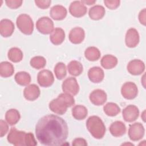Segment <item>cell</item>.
Wrapping results in <instances>:
<instances>
[{"mask_svg":"<svg viewBox=\"0 0 146 146\" xmlns=\"http://www.w3.org/2000/svg\"><path fill=\"white\" fill-rule=\"evenodd\" d=\"M51 1L50 0H37L35 1V3L36 5L42 9H45L48 8L51 4Z\"/></svg>","mask_w":146,"mask_h":146,"instance_id":"cell-38","label":"cell"},{"mask_svg":"<svg viewBox=\"0 0 146 146\" xmlns=\"http://www.w3.org/2000/svg\"><path fill=\"white\" fill-rule=\"evenodd\" d=\"M102 66L105 69H111L115 67L117 64V59L112 55H106L101 59Z\"/></svg>","mask_w":146,"mask_h":146,"instance_id":"cell-24","label":"cell"},{"mask_svg":"<svg viewBox=\"0 0 146 146\" xmlns=\"http://www.w3.org/2000/svg\"><path fill=\"white\" fill-rule=\"evenodd\" d=\"M16 24L19 30L26 35H31L34 30V23L31 17L26 14H20L17 18Z\"/></svg>","mask_w":146,"mask_h":146,"instance_id":"cell-4","label":"cell"},{"mask_svg":"<svg viewBox=\"0 0 146 146\" xmlns=\"http://www.w3.org/2000/svg\"><path fill=\"white\" fill-rule=\"evenodd\" d=\"M72 145L74 146H86L87 145V143L86 140L83 138H76L72 143Z\"/></svg>","mask_w":146,"mask_h":146,"instance_id":"cell-40","label":"cell"},{"mask_svg":"<svg viewBox=\"0 0 146 146\" xmlns=\"http://www.w3.org/2000/svg\"><path fill=\"white\" fill-rule=\"evenodd\" d=\"M145 111H144L142 113V115L141 116L144 121H145Z\"/></svg>","mask_w":146,"mask_h":146,"instance_id":"cell-43","label":"cell"},{"mask_svg":"<svg viewBox=\"0 0 146 146\" xmlns=\"http://www.w3.org/2000/svg\"><path fill=\"white\" fill-rule=\"evenodd\" d=\"M62 90L64 92L72 95H76L79 90V86L75 78L69 77L66 79L62 85Z\"/></svg>","mask_w":146,"mask_h":146,"instance_id":"cell-10","label":"cell"},{"mask_svg":"<svg viewBox=\"0 0 146 146\" xmlns=\"http://www.w3.org/2000/svg\"><path fill=\"white\" fill-rule=\"evenodd\" d=\"M88 76L92 82L95 83H100L104 79V71L99 67H93L88 70Z\"/></svg>","mask_w":146,"mask_h":146,"instance_id":"cell-19","label":"cell"},{"mask_svg":"<svg viewBox=\"0 0 146 146\" xmlns=\"http://www.w3.org/2000/svg\"><path fill=\"white\" fill-rule=\"evenodd\" d=\"M30 63L31 67L38 70L44 67L46 64V60L43 56H36L31 58Z\"/></svg>","mask_w":146,"mask_h":146,"instance_id":"cell-34","label":"cell"},{"mask_svg":"<svg viewBox=\"0 0 146 146\" xmlns=\"http://www.w3.org/2000/svg\"><path fill=\"white\" fill-rule=\"evenodd\" d=\"M86 127L91 135L95 139H100L105 135V125L98 116H90L86 121Z\"/></svg>","mask_w":146,"mask_h":146,"instance_id":"cell-3","label":"cell"},{"mask_svg":"<svg viewBox=\"0 0 146 146\" xmlns=\"http://www.w3.org/2000/svg\"><path fill=\"white\" fill-rule=\"evenodd\" d=\"M103 111L107 115L109 116H115L120 112V108L117 104L109 102L104 106Z\"/></svg>","mask_w":146,"mask_h":146,"instance_id":"cell-32","label":"cell"},{"mask_svg":"<svg viewBox=\"0 0 146 146\" xmlns=\"http://www.w3.org/2000/svg\"><path fill=\"white\" fill-rule=\"evenodd\" d=\"M26 144L27 146H34L37 145V142L35 140L33 133L31 132L27 133Z\"/></svg>","mask_w":146,"mask_h":146,"instance_id":"cell-37","label":"cell"},{"mask_svg":"<svg viewBox=\"0 0 146 146\" xmlns=\"http://www.w3.org/2000/svg\"><path fill=\"white\" fill-rule=\"evenodd\" d=\"M7 56L9 60L13 62H19L23 58V52L20 48L18 47H13L9 50Z\"/></svg>","mask_w":146,"mask_h":146,"instance_id":"cell-30","label":"cell"},{"mask_svg":"<svg viewBox=\"0 0 146 146\" xmlns=\"http://www.w3.org/2000/svg\"><path fill=\"white\" fill-rule=\"evenodd\" d=\"M105 13L106 11L103 6L95 5L90 9L88 15L91 19L97 21L102 19L104 16Z\"/></svg>","mask_w":146,"mask_h":146,"instance_id":"cell-23","label":"cell"},{"mask_svg":"<svg viewBox=\"0 0 146 146\" xmlns=\"http://www.w3.org/2000/svg\"><path fill=\"white\" fill-rule=\"evenodd\" d=\"M75 104L73 96L68 93H62L57 98L52 100L49 103V108L53 112L58 115H63L67 111L68 107Z\"/></svg>","mask_w":146,"mask_h":146,"instance_id":"cell-2","label":"cell"},{"mask_svg":"<svg viewBox=\"0 0 146 146\" xmlns=\"http://www.w3.org/2000/svg\"><path fill=\"white\" fill-rule=\"evenodd\" d=\"M139 19L141 24L143 25H145L146 24V11L145 9H143L140 11L139 14Z\"/></svg>","mask_w":146,"mask_h":146,"instance_id":"cell-41","label":"cell"},{"mask_svg":"<svg viewBox=\"0 0 146 146\" xmlns=\"http://www.w3.org/2000/svg\"><path fill=\"white\" fill-rule=\"evenodd\" d=\"M9 130V126L7 123L3 120H0V136L2 137L5 136Z\"/></svg>","mask_w":146,"mask_h":146,"instance_id":"cell-39","label":"cell"},{"mask_svg":"<svg viewBox=\"0 0 146 146\" xmlns=\"http://www.w3.org/2000/svg\"><path fill=\"white\" fill-rule=\"evenodd\" d=\"M67 70L70 74L76 76L82 73L83 67L80 62L77 60H72L68 63Z\"/></svg>","mask_w":146,"mask_h":146,"instance_id":"cell-26","label":"cell"},{"mask_svg":"<svg viewBox=\"0 0 146 146\" xmlns=\"http://www.w3.org/2000/svg\"><path fill=\"white\" fill-rule=\"evenodd\" d=\"M6 5L11 9H17L19 7L23 1L21 0H7L5 1Z\"/></svg>","mask_w":146,"mask_h":146,"instance_id":"cell-36","label":"cell"},{"mask_svg":"<svg viewBox=\"0 0 146 146\" xmlns=\"http://www.w3.org/2000/svg\"><path fill=\"white\" fill-rule=\"evenodd\" d=\"M104 3L107 7L111 10H114L119 6L120 1L119 0H105Z\"/></svg>","mask_w":146,"mask_h":146,"instance_id":"cell-35","label":"cell"},{"mask_svg":"<svg viewBox=\"0 0 146 146\" xmlns=\"http://www.w3.org/2000/svg\"><path fill=\"white\" fill-rule=\"evenodd\" d=\"M82 2L83 4H87L88 5H94L96 1H89V0H85V1H82Z\"/></svg>","mask_w":146,"mask_h":146,"instance_id":"cell-42","label":"cell"},{"mask_svg":"<svg viewBox=\"0 0 146 146\" xmlns=\"http://www.w3.org/2000/svg\"><path fill=\"white\" fill-rule=\"evenodd\" d=\"M89 98L93 104L101 106L106 102L107 96L104 91L100 89H96L90 93Z\"/></svg>","mask_w":146,"mask_h":146,"instance_id":"cell-14","label":"cell"},{"mask_svg":"<svg viewBox=\"0 0 146 146\" xmlns=\"http://www.w3.org/2000/svg\"><path fill=\"white\" fill-rule=\"evenodd\" d=\"M36 27L39 33L43 34H49L54 30V23L50 18L43 17L36 21Z\"/></svg>","mask_w":146,"mask_h":146,"instance_id":"cell-6","label":"cell"},{"mask_svg":"<svg viewBox=\"0 0 146 146\" xmlns=\"http://www.w3.org/2000/svg\"><path fill=\"white\" fill-rule=\"evenodd\" d=\"M84 56L90 61H96L100 57L99 50L95 47H89L84 51Z\"/></svg>","mask_w":146,"mask_h":146,"instance_id":"cell-31","label":"cell"},{"mask_svg":"<svg viewBox=\"0 0 146 146\" xmlns=\"http://www.w3.org/2000/svg\"><path fill=\"white\" fill-rule=\"evenodd\" d=\"M85 37L84 30L80 27H76L72 29L69 34V40L74 44H79L81 43Z\"/></svg>","mask_w":146,"mask_h":146,"instance_id":"cell-16","label":"cell"},{"mask_svg":"<svg viewBox=\"0 0 146 146\" xmlns=\"http://www.w3.org/2000/svg\"><path fill=\"white\" fill-rule=\"evenodd\" d=\"M70 13L74 17L79 18L84 16L87 13V7L82 1L72 2L69 7Z\"/></svg>","mask_w":146,"mask_h":146,"instance_id":"cell-12","label":"cell"},{"mask_svg":"<svg viewBox=\"0 0 146 146\" xmlns=\"http://www.w3.org/2000/svg\"><path fill=\"white\" fill-rule=\"evenodd\" d=\"M123 117L127 122L135 121L139 117V108L134 105H129L123 110Z\"/></svg>","mask_w":146,"mask_h":146,"instance_id":"cell-13","label":"cell"},{"mask_svg":"<svg viewBox=\"0 0 146 146\" xmlns=\"http://www.w3.org/2000/svg\"><path fill=\"white\" fill-rule=\"evenodd\" d=\"M65 39V33L64 30L60 28H55L51 33L50 39L51 43L55 45H59L63 43Z\"/></svg>","mask_w":146,"mask_h":146,"instance_id":"cell-22","label":"cell"},{"mask_svg":"<svg viewBox=\"0 0 146 146\" xmlns=\"http://www.w3.org/2000/svg\"><path fill=\"white\" fill-rule=\"evenodd\" d=\"M140 37L137 30L134 28L129 29L125 34V42L127 47L130 48L135 47L139 43Z\"/></svg>","mask_w":146,"mask_h":146,"instance_id":"cell-11","label":"cell"},{"mask_svg":"<svg viewBox=\"0 0 146 146\" xmlns=\"http://www.w3.org/2000/svg\"><path fill=\"white\" fill-rule=\"evenodd\" d=\"M145 129L140 123H135L131 124L128 129V136L132 141H138L144 135Z\"/></svg>","mask_w":146,"mask_h":146,"instance_id":"cell-7","label":"cell"},{"mask_svg":"<svg viewBox=\"0 0 146 146\" xmlns=\"http://www.w3.org/2000/svg\"><path fill=\"white\" fill-rule=\"evenodd\" d=\"M14 68L13 65L9 62H2L0 64V75L2 77L8 78L13 75Z\"/></svg>","mask_w":146,"mask_h":146,"instance_id":"cell-27","label":"cell"},{"mask_svg":"<svg viewBox=\"0 0 146 146\" xmlns=\"http://www.w3.org/2000/svg\"><path fill=\"white\" fill-rule=\"evenodd\" d=\"M14 30V25L13 22L8 19H2L0 22V33L5 38L10 36Z\"/></svg>","mask_w":146,"mask_h":146,"instance_id":"cell-17","label":"cell"},{"mask_svg":"<svg viewBox=\"0 0 146 146\" xmlns=\"http://www.w3.org/2000/svg\"><path fill=\"white\" fill-rule=\"evenodd\" d=\"M67 13V9L64 6L59 5L54 6L50 11L51 17L56 21H60L64 19Z\"/></svg>","mask_w":146,"mask_h":146,"instance_id":"cell-20","label":"cell"},{"mask_svg":"<svg viewBox=\"0 0 146 146\" xmlns=\"http://www.w3.org/2000/svg\"><path fill=\"white\" fill-rule=\"evenodd\" d=\"M14 78L17 83L21 86H27L31 82L30 75L25 71L17 72L15 75Z\"/></svg>","mask_w":146,"mask_h":146,"instance_id":"cell-29","label":"cell"},{"mask_svg":"<svg viewBox=\"0 0 146 146\" xmlns=\"http://www.w3.org/2000/svg\"><path fill=\"white\" fill-rule=\"evenodd\" d=\"M21 117L19 111L16 109H10L8 110L5 114V119L10 125L16 124Z\"/></svg>","mask_w":146,"mask_h":146,"instance_id":"cell-28","label":"cell"},{"mask_svg":"<svg viewBox=\"0 0 146 146\" xmlns=\"http://www.w3.org/2000/svg\"><path fill=\"white\" fill-rule=\"evenodd\" d=\"M110 131L111 135L115 137H120L125 134L126 127L121 121H116L112 123L110 127Z\"/></svg>","mask_w":146,"mask_h":146,"instance_id":"cell-21","label":"cell"},{"mask_svg":"<svg viewBox=\"0 0 146 146\" xmlns=\"http://www.w3.org/2000/svg\"><path fill=\"white\" fill-rule=\"evenodd\" d=\"M27 133L25 131L17 130L15 128H11L7 135V139L9 143L16 146L26 145Z\"/></svg>","mask_w":146,"mask_h":146,"instance_id":"cell-5","label":"cell"},{"mask_svg":"<svg viewBox=\"0 0 146 146\" xmlns=\"http://www.w3.org/2000/svg\"><path fill=\"white\" fill-rule=\"evenodd\" d=\"M121 93L125 99H133L137 95L138 88L135 83L131 82H125L121 87Z\"/></svg>","mask_w":146,"mask_h":146,"instance_id":"cell-9","label":"cell"},{"mask_svg":"<svg viewBox=\"0 0 146 146\" xmlns=\"http://www.w3.org/2000/svg\"><path fill=\"white\" fill-rule=\"evenodd\" d=\"M38 84L43 87L51 86L54 82V77L51 71L48 70H43L39 71L37 75Z\"/></svg>","mask_w":146,"mask_h":146,"instance_id":"cell-8","label":"cell"},{"mask_svg":"<svg viewBox=\"0 0 146 146\" xmlns=\"http://www.w3.org/2000/svg\"><path fill=\"white\" fill-rule=\"evenodd\" d=\"M68 133V126L65 120L55 115L43 116L35 127L36 137L39 143L44 145H63Z\"/></svg>","mask_w":146,"mask_h":146,"instance_id":"cell-1","label":"cell"},{"mask_svg":"<svg viewBox=\"0 0 146 146\" xmlns=\"http://www.w3.org/2000/svg\"><path fill=\"white\" fill-rule=\"evenodd\" d=\"M128 71L133 75H139L145 70L144 63L139 59L131 60L127 65Z\"/></svg>","mask_w":146,"mask_h":146,"instance_id":"cell-15","label":"cell"},{"mask_svg":"<svg viewBox=\"0 0 146 146\" xmlns=\"http://www.w3.org/2000/svg\"><path fill=\"white\" fill-rule=\"evenodd\" d=\"M88 114L87 108L82 105H76L72 109V115L76 120H83Z\"/></svg>","mask_w":146,"mask_h":146,"instance_id":"cell-25","label":"cell"},{"mask_svg":"<svg viewBox=\"0 0 146 146\" xmlns=\"http://www.w3.org/2000/svg\"><path fill=\"white\" fill-rule=\"evenodd\" d=\"M54 73L56 78L59 80L63 79L67 75L66 67L63 62H58L54 67Z\"/></svg>","mask_w":146,"mask_h":146,"instance_id":"cell-33","label":"cell"},{"mask_svg":"<svg viewBox=\"0 0 146 146\" xmlns=\"http://www.w3.org/2000/svg\"><path fill=\"white\" fill-rule=\"evenodd\" d=\"M40 90L38 86L35 84L27 86L23 91V95L26 99L30 101H34L40 95Z\"/></svg>","mask_w":146,"mask_h":146,"instance_id":"cell-18","label":"cell"}]
</instances>
